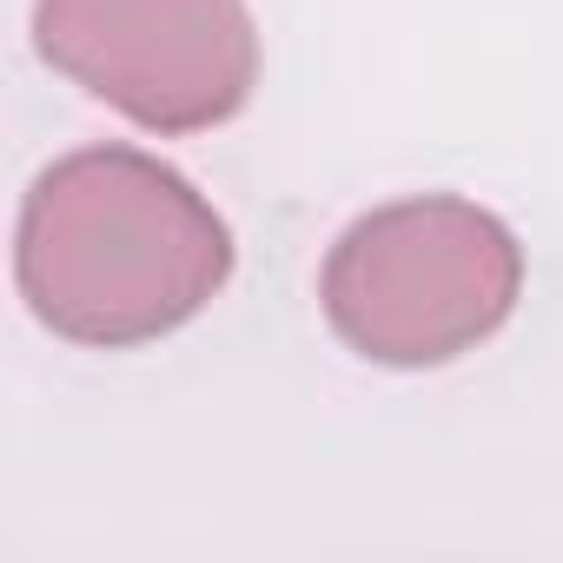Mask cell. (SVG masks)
<instances>
[{
	"label": "cell",
	"mask_w": 563,
	"mask_h": 563,
	"mask_svg": "<svg viewBox=\"0 0 563 563\" xmlns=\"http://www.w3.org/2000/svg\"><path fill=\"white\" fill-rule=\"evenodd\" d=\"M41 60L146 133H206L258 87L245 0H34Z\"/></svg>",
	"instance_id": "obj_3"
},
{
	"label": "cell",
	"mask_w": 563,
	"mask_h": 563,
	"mask_svg": "<svg viewBox=\"0 0 563 563\" xmlns=\"http://www.w3.org/2000/svg\"><path fill=\"white\" fill-rule=\"evenodd\" d=\"M14 278L54 339L133 352L219 299L232 278V225L159 153L80 146L27 186Z\"/></svg>",
	"instance_id": "obj_1"
},
{
	"label": "cell",
	"mask_w": 563,
	"mask_h": 563,
	"mask_svg": "<svg viewBox=\"0 0 563 563\" xmlns=\"http://www.w3.org/2000/svg\"><path fill=\"white\" fill-rule=\"evenodd\" d=\"M523 299L517 232L457 192L358 212L319 272V306L345 352L385 372H431L510 325Z\"/></svg>",
	"instance_id": "obj_2"
}]
</instances>
